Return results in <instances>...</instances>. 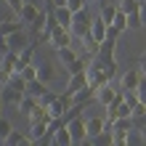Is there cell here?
I'll use <instances>...</instances> for the list:
<instances>
[{
	"mask_svg": "<svg viewBox=\"0 0 146 146\" xmlns=\"http://www.w3.org/2000/svg\"><path fill=\"white\" fill-rule=\"evenodd\" d=\"M90 24H93V16H90L88 11H77V13L72 16V27H69V32H72L74 37L82 40V37L90 32Z\"/></svg>",
	"mask_w": 146,
	"mask_h": 146,
	"instance_id": "obj_1",
	"label": "cell"
},
{
	"mask_svg": "<svg viewBox=\"0 0 146 146\" xmlns=\"http://www.w3.org/2000/svg\"><path fill=\"white\" fill-rule=\"evenodd\" d=\"M66 127H69V133H72V143H74V146H80V143L88 141V125H85L82 114L74 117V119H69V122H66Z\"/></svg>",
	"mask_w": 146,
	"mask_h": 146,
	"instance_id": "obj_2",
	"label": "cell"
},
{
	"mask_svg": "<svg viewBox=\"0 0 146 146\" xmlns=\"http://www.w3.org/2000/svg\"><path fill=\"white\" fill-rule=\"evenodd\" d=\"M119 90H122V88H119V82H111V80H109L106 85L96 88V101H98L101 106H109L111 101L117 98V93H119Z\"/></svg>",
	"mask_w": 146,
	"mask_h": 146,
	"instance_id": "obj_3",
	"label": "cell"
},
{
	"mask_svg": "<svg viewBox=\"0 0 146 146\" xmlns=\"http://www.w3.org/2000/svg\"><path fill=\"white\" fill-rule=\"evenodd\" d=\"M72 37H74L72 32L58 24V27H53V32H50V37H48V42L58 50V48H64V45H72Z\"/></svg>",
	"mask_w": 146,
	"mask_h": 146,
	"instance_id": "obj_4",
	"label": "cell"
},
{
	"mask_svg": "<svg viewBox=\"0 0 146 146\" xmlns=\"http://www.w3.org/2000/svg\"><path fill=\"white\" fill-rule=\"evenodd\" d=\"M24 93H27V90H19V88H13V85H3V90H0V101H3V104L19 106V101L24 98Z\"/></svg>",
	"mask_w": 146,
	"mask_h": 146,
	"instance_id": "obj_5",
	"label": "cell"
},
{
	"mask_svg": "<svg viewBox=\"0 0 146 146\" xmlns=\"http://www.w3.org/2000/svg\"><path fill=\"white\" fill-rule=\"evenodd\" d=\"M117 82H119V88H122V90H135V88H138V82H141V69H127Z\"/></svg>",
	"mask_w": 146,
	"mask_h": 146,
	"instance_id": "obj_6",
	"label": "cell"
},
{
	"mask_svg": "<svg viewBox=\"0 0 146 146\" xmlns=\"http://www.w3.org/2000/svg\"><path fill=\"white\" fill-rule=\"evenodd\" d=\"M93 98H96V90H93L90 85H85V88H80L77 93H72V104H80V106H88Z\"/></svg>",
	"mask_w": 146,
	"mask_h": 146,
	"instance_id": "obj_7",
	"label": "cell"
},
{
	"mask_svg": "<svg viewBox=\"0 0 146 146\" xmlns=\"http://www.w3.org/2000/svg\"><path fill=\"white\" fill-rule=\"evenodd\" d=\"M35 45L37 42H29V45H24L19 50V61H16V72H21L27 64H32V56H35Z\"/></svg>",
	"mask_w": 146,
	"mask_h": 146,
	"instance_id": "obj_8",
	"label": "cell"
},
{
	"mask_svg": "<svg viewBox=\"0 0 146 146\" xmlns=\"http://www.w3.org/2000/svg\"><path fill=\"white\" fill-rule=\"evenodd\" d=\"M37 13H40V8L35 5V3H29V0H24V5H21V13H19V19L24 21V24H32L37 19Z\"/></svg>",
	"mask_w": 146,
	"mask_h": 146,
	"instance_id": "obj_9",
	"label": "cell"
},
{
	"mask_svg": "<svg viewBox=\"0 0 146 146\" xmlns=\"http://www.w3.org/2000/svg\"><path fill=\"white\" fill-rule=\"evenodd\" d=\"M88 85V72H77V74H69V82H66V90L69 93H77L80 88Z\"/></svg>",
	"mask_w": 146,
	"mask_h": 146,
	"instance_id": "obj_10",
	"label": "cell"
},
{
	"mask_svg": "<svg viewBox=\"0 0 146 146\" xmlns=\"http://www.w3.org/2000/svg\"><path fill=\"white\" fill-rule=\"evenodd\" d=\"M85 125H88V138H93L101 130H106V117H90V119H85Z\"/></svg>",
	"mask_w": 146,
	"mask_h": 146,
	"instance_id": "obj_11",
	"label": "cell"
},
{
	"mask_svg": "<svg viewBox=\"0 0 146 146\" xmlns=\"http://www.w3.org/2000/svg\"><path fill=\"white\" fill-rule=\"evenodd\" d=\"M106 27H109V24L101 19V16H96V19H93V24H90V35L96 37L98 42H104V40H106Z\"/></svg>",
	"mask_w": 146,
	"mask_h": 146,
	"instance_id": "obj_12",
	"label": "cell"
},
{
	"mask_svg": "<svg viewBox=\"0 0 146 146\" xmlns=\"http://www.w3.org/2000/svg\"><path fill=\"white\" fill-rule=\"evenodd\" d=\"M56 56H58V61H61V66H66V64H72L80 53H77V48H74V45H64V48H58V50H56Z\"/></svg>",
	"mask_w": 146,
	"mask_h": 146,
	"instance_id": "obj_13",
	"label": "cell"
},
{
	"mask_svg": "<svg viewBox=\"0 0 146 146\" xmlns=\"http://www.w3.org/2000/svg\"><path fill=\"white\" fill-rule=\"evenodd\" d=\"M24 45H29V42H27V37H24V29L13 32V35H8V50H16V53H19Z\"/></svg>",
	"mask_w": 146,
	"mask_h": 146,
	"instance_id": "obj_14",
	"label": "cell"
},
{
	"mask_svg": "<svg viewBox=\"0 0 146 146\" xmlns=\"http://www.w3.org/2000/svg\"><path fill=\"white\" fill-rule=\"evenodd\" d=\"M35 106H37V98H35V96H29V93H24V98L19 101V106H16V111H19V114H24V117H29Z\"/></svg>",
	"mask_w": 146,
	"mask_h": 146,
	"instance_id": "obj_15",
	"label": "cell"
},
{
	"mask_svg": "<svg viewBox=\"0 0 146 146\" xmlns=\"http://www.w3.org/2000/svg\"><path fill=\"white\" fill-rule=\"evenodd\" d=\"M50 141H53L56 146H74V143H72V133H69V127H66V125H64V127H58Z\"/></svg>",
	"mask_w": 146,
	"mask_h": 146,
	"instance_id": "obj_16",
	"label": "cell"
},
{
	"mask_svg": "<svg viewBox=\"0 0 146 146\" xmlns=\"http://www.w3.org/2000/svg\"><path fill=\"white\" fill-rule=\"evenodd\" d=\"M98 45H101V42L93 37L90 32L82 37V53H85V56H96V53H98Z\"/></svg>",
	"mask_w": 146,
	"mask_h": 146,
	"instance_id": "obj_17",
	"label": "cell"
},
{
	"mask_svg": "<svg viewBox=\"0 0 146 146\" xmlns=\"http://www.w3.org/2000/svg\"><path fill=\"white\" fill-rule=\"evenodd\" d=\"M32 127H29V135H32V141H35V143H40L42 138H45V135H48V122H29Z\"/></svg>",
	"mask_w": 146,
	"mask_h": 146,
	"instance_id": "obj_18",
	"label": "cell"
},
{
	"mask_svg": "<svg viewBox=\"0 0 146 146\" xmlns=\"http://www.w3.org/2000/svg\"><path fill=\"white\" fill-rule=\"evenodd\" d=\"M5 143H11V146H19V143H35V141H32V135H27V133L11 130V133H8V138H5Z\"/></svg>",
	"mask_w": 146,
	"mask_h": 146,
	"instance_id": "obj_19",
	"label": "cell"
},
{
	"mask_svg": "<svg viewBox=\"0 0 146 146\" xmlns=\"http://www.w3.org/2000/svg\"><path fill=\"white\" fill-rule=\"evenodd\" d=\"M72 11H69V8H66V5H61V8H56V21L58 24H61V27H66V29H69L72 27Z\"/></svg>",
	"mask_w": 146,
	"mask_h": 146,
	"instance_id": "obj_20",
	"label": "cell"
},
{
	"mask_svg": "<svg viewBox=\"0 0 146 146\" xmlns=\"http://www.w3.org/2000/svg\"><path fill=\"white\" fill-rule=\"evenodd\" d=\"M19 29H24V21L21 19H16V21H0V35H13V32H19Z\"/></svg>",
	"mask_w": 146,
	"mask_h": 146,
	"instance_id": "obj_21",
	"label": "cell"
},
{
	"mask_svg": "<svg viewBox=\"0 0 146 146\" xmlns=\"http://www.w3.org/2000/svg\"><path fill=\"white\" fill-rule=\"evenodd\" d=\"M88 56H77L74 58V61L72 64H66V72H69V74H77V72H85V69H88Z\"/></svg>",
	"mask_w": 146,
	"mask_h": 146,
	"instance_id": "obj_22",
	"label": "cell"
},
{
	"mask_svg": "<svg viewBox=\"0 0 146 146\" xmlns=\"http://www.w3.org/2000/svg\"><path fill=\"white\" fill-rule=\"evenodd\" d=\"M117 11H119V5H117V3H106V5H101V19H104L106 24H111V21H114V16H117Z\"/></svg>",
	"mask_w": 146,
	"mask_h": 146,
	"instance_id": "obj_23",
	"label": "cell"
},
{
	"mask_svg": "<svg viewBox=\"0 0 146 146\" xmlns=\"http://www.w3.org/2000/svg\"><path fill=\"white\" fill-rule=\"evenodd\" d=\"M53 74H56V69H53L50 64H40V66H37V80L50 82V80H53Z\"/></svg>",
	"mask_w": 146,
	"mask_h": 146,
	"instance_id": "obj_24",
	"label": "cell"
},
{
	"mask_svg": "<svg viewBox=\"0 0 146 146\" xmlns=\"http://www.w3.org/2000/svg\"><path fill=\"white\" fill-rule=\"evenodd\" d=\"M117 5H119V11H125V13H138L141 0H117Z\"/></svg>",
	"mask_w": 146,
	"mask_h": 146,
	"instance_id": "obj_25",
	"label": "cell"
},
{
	"mask_svg": "<svg viewBox=\"0 0 146 146\" xmlns=\"http://www.w3.org/2000/svg\"><path fill=\"white\" fill-rule=\"evenodd\" d=\"M127 133L130 130H111V146H127Z\"/></svg>",
	"mask_w": 146,
	"mask_h": 146,
	"instance_id": "obj_26",
	"label": "cell"
},
{
	"mask_svg": "<svg viewBox=\"0 0 146 146\" xmlns=\"http://www.w3.org/2000/svg\"><path fill=\"white\" fill-rule=\"evenodd\" d=\"M90 143H96V146H101V143H104V146H109L111 143V130H101L98 135H93V138H88Z\"/></svg>",
	"mask_w": 146,
	"mask_h": 146,
	"instance_id": "obj_27",
	"label": "cell"
},
{
	"mask_svg": "<svg viewBox=\"0 0 146 146\" xmlns=\"http://www.w3.org/2000/svg\"><path fill=\"white\" fill-rule=\"evenodd\" d=\"M111 24H114L119 32H125L127 29V13L125 11H117V16H114V21H111Z\"/></svg>",
	"mask_w": 146,
	"mask_h": 146,
	"instance_id": "obj_28",
	"label": "cell"
},
{
	"mask_svg": "<svg viewBox=\"0 0 146 146\" xmlns=\"http://www.w3.org/2000/svg\"><path fill=\"white\" fill-rule=\"evenodd\" d=\"M19 74H21L27 82H29V80H35V77H37V64H27V66H24V69H21Z\"/></svg>",
	"mask_w": 146,
	"mask_h": 146,
	"instance_id": "obj_29",
	"label": "cell"
},
{
	"mask_svg": "<svg viewBox=\"0 0 146 146\" xmlns=\"http://www.w3.org/2000/svg\"><path fill=\"white\" fill-rule=\"evenodd\" d=\"M85 5H88V0H66V8H69L72 13H77V11H85Z\"/></svg>",
	"mask_w": 146,
	"mask_h": 146,
	"instance_id": "obj_30",
	"label": "cell"
},
{
	"mask_svg": "<svg viewBox=\"0 0 146 146\" xmlns=\"http://www.w3.org/2000/svg\"><path fill=\"white\" fill-rule=\"evenodd\" d=\"M42 24H45V11H40V13H37V19H35V21L29 24V29H32V32L37 35V32L42 29Z\"/></svg>",
	"mask_w": 146,
	"mask_h": 146,
	"instance_id": "obj_31",
	"label": "cell"
},
{
	"mask_svg": "<svg viewBox=\"0 0 146 146\" xmlns=\"http://www.w3.org/2000/svg\"><path fill=\"white\" fill-rule=\"evenodd\" d=\"M11 130H13V127H11V122H8L5 117H0V141H5Z\"/></svg>",
	"mask_w": 146,
	"mask_h": 146,
	"instance_id": "obj_32",
	"label": "cell"
},
{
	"mask_svg": "<svg viewBox=\"0 0 146 146\" xmlns=\"http://www.w3.org/2000/svg\"><path fill=\"white\" fill-rule=\"evenodd\" d=\"M138 27H143V24H141V16L138 13H127V29H138Z\"/></svg>",
	"mask_w": 146,
	"mask_h": 146,
	"instance_id": "obj_33",
	"label": "cell"
},
{
	"mask_svg": "<svg viewBox=\"0 0 146 146\" xmlns=\"http://www.w3.org/2000/svg\"><path fill=\"white\" fill-rule=\"evenodd\" d=\"M53 98H56V93H53V90H45L42 96H37V104H40V106H48Z\"/></svg>",
	"mask_w": 146,
	"mask_h": 146,
	"instance_id": "obj_34",
	"label": "cell"
},
{
	"mask_svg": "<svg viewBox=\"0 0 146 146\" xmlns=\"http://www.w3.org/2000/svg\"><path fill=\"white\" fill-rule=\"evenodd\" d=\"M135 93H138V101H141V104H146V77H141V82H138V88H135Z\"/></svg>",
	"mask_w": 146,
	"mask_h": 146,
	"instance_id": "obj_35",
	"label": "cell"
},
{
	"mask_svg": "<svg viewBox=\"0 0 146 146\" xmlns=\"http://www.w3.org/2000/svg\"><path fill=\"white\" fill-rule=\"evenodd\" d=\"M5 5L11 8V11H13L16 16H19V13H21V5H24V0H5Z\"/></svg>",
	"mask_w": 146,
	"mask_h": 146,
	"instance_id": "obj_36",
	"label": "cell"
},
{
	"mask_svg": "<svg viewBox=\"0 0 146 146\" xmlns=\"http://www.w3.org/2000/svg\"><path fill=\"white\" fill-rule=\"evenodd\" d=\"M130 119H133V127H138V130H141V127H146V111H143V114L130 117Z\"/></svg>",
	"mask_w": 146,
	"mask_h": 146,
	"instance_id": "obj_37",
	"label": "cell"
},
{
	"mask_svg": "<svg viewBox=\"0 0 146 146\" xmlns=\"http://www.w3.org/2000/svg\"><path fill=\"white\" fill-rule=\"evenodd\" d=\"M119 35H122V32H119L114 24H109V27H106V37H109V40H117Z\"/></svg>",
	"mask_w": 146,
	"mask_h": 146,
	"instance_id": "obj_38",
	"label": "cell"
},
{
	"mask_svg": "<svg viewBox=\"0 0 146 146\" xmlns=\"http://www.w3.org/2000/svg\"><path fill=\"white\" fill-rule=\"evenodd\" d=\"M138 16H141V24L146 27V3L141 0V8H138Z\"/></svg>",
	"mask_w": 146,
	"mask_h": 146,
	"instance_id": "obj_39",
	"label": "cell"
},
{
	"mask_svg": "<svg viewBox=\"0 0 146 146\" xmlns=\"http://www.w3.org/2000/svg\"><path fill=\"white\" fill-rule=\"evenodd\" d=\"M48 5H53V8H61V5H66V0H48Z\"/></svg>",
	"mask_w": 146,
	"mask_h": 146,
	"instance_id": "obj_40",
	"label": "cell"
},
{
	"mask_svg": "<svg viewBox=\"0 0 146 146\" xmlns=\"http://www.w3.org/2000/svg\"><path fill=\"white\" fill-rule=\"evenodd\" d=\"M138 61H141V64H146V50H143V53H141V58H138Z\"/></svg>",
	"mask_w": 146,
	"mask_h": 146,
	"instance_id": "obj_41",
	"label": "cell"
},
{
	"mask_svg": "<svg viewBox=\"0 0 146 146\" xmlns=\"http://www.w3.org/2000/svg\"><path fill=\"white\" fill-rule=\"evenodd\" d=\"M141 77H146V64H141Z\"/></svg>",
	"mask_w": 146,
	"mask_h": 146,
	"instance_id": "obj_42",
	"label": "cell"
},
{
	"mask_svg": "<svg viewBox=\"0 0 146 146\" xmlns=\"http://www.w3.org/2000/svg\"><path fill=\"white\" fill-rule=\"evenodd\" d=\"M141 135H143V143H146V127H141Z\"/></svg>",
	"mask_w": 146,
	"mask_h": 146,
	"instance_id": "obj_43",
	"label": "cell"
},
{
	"mask_svg": "<svg viewBox=\"0 0 146 146\" xmlns=\"http://www.w3.org/2000/svg\"><path fill=\"white\" fill-rule=\"evenodd\" d=\"M0 109H3V101H0Z\"/></svg>",
	"mask_w": 146,
	"mask_h": 146,
	"instance_id": "obj_44",
	"label": "cell"
}]
</instances>
